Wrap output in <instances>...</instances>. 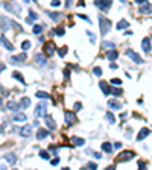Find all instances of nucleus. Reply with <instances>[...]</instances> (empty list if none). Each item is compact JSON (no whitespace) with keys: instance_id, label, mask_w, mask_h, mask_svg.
Wrapping results in <instances>:
<instances>
[{"instance_id":"46","label":"nucleus","mask_w":152,"mask_h":170,"mask_svg":"<svg viewBox=\"0 0 152 170\" xmlns=\"http://www.w3.org/2000/svg\"><path fill=\"white\" fill-rule=\"evenodd\" d=\"M50 5H52V6H59V5H61V2H59V0H52Z\"/></svg>"},{"instance_id":"56","label":"nucleus","mask_w":152,"mask_h":170,"mask_svg":"<svg viewBox=\"0 0 152 170\" xmlns=\"http://www.w3.org/2000/svg\"><path fill=\"white\" fill-rule=\"evenodd\" d=\"M120 2H126V0H120Z\"/></svg>"},{"instance_id":"36","label":"nucleus","mask_w":152,"mask_h":170,"mask_svg":"<svg viewBox=\"0 0 152 170\" xmlns=\"http://www.w3.org/2000/svg\"><path fill=\"white\" fill-rule=\"evenodd\" d=\"M58 55H59L61 58H64V56L67 55V47L64 46V47H62V49H58Z\"/></svg>"},{"instance_id":"5","label":"nucleus","mask_w":152,"mask_h":170,"mask_svg":"<svg viewBox=\"0 0 152 170\" xmlns=\"http://www.w3.org/2000/svg\"><path fill=\"white\" fill-rule=\"evenodd\" d=\"M47 112V105L46 103H38L37 105V108H35V117H44Z\"/></svg>"},{"instance_id":"39","label":"nucleus","mask_w":152,"mask_h":170,"mask_svg":"<svg viewBox=\"0 0 152 170\" xmlns=\"http://www.w3.org/2000/svg\"><path fill=\"white\" fill-rule=\"evenodd\" d=\"M106 120H108L110 124H113V123L116 122V120H114V115H113L111 112H106Z\"/></svg>"},{"instance_id":"30","label":"nucleus","mask_w":152,"mask_h":170,"mask_svg":"<svg viewBox=\"0 0 152 170\" xmlns=\"http://www.w3.org/2000/svg\"><path fill=\"white\" fill-rule=\"evenodd\" d=\"M43 28H44V26H43V24H35L32 31H34V33H35V35H38V33H41V31H43Z\"/></svg>"},{"instance_id":"38","label":"nucleus","mask_w":152,"mask_h":170,"mask_svg":"<svg viewBox=\"0 0 152 170\" xmlns=\"http://www.w3.org/2000/svg\"><path fill=\"white\" fill-rule=\"evenodd\" d=\"M40 156H41L43 159H49V158H50V154H49V152H46V150H41V152H40Z\"/></svg>"},{"instance_id":"11","label":"nucleus","mask_w":152,"mask_h":170,"mask_svg":"<svg viewBox=\"0 0 152 170\" xmlns=\"http://www.w3.org/2000/svg\"><path fill=\"white\" fill-rule=\"evenodd\" d=\"M3 6H5V9H8L9 12H12L14 11V14L15 15H20V6H17L15 3H3Z\"/></svg>"},{"instance_id":"51","label":"nucleus","mask_w":152,"mask_h":170,"mask_svg":"<svg viewBox=\"0 0 152 170\" xmlns=\"http://www.w3.org/2000/svg\"><path fill=\"white\" fill-rule=\"evenodd\" d=\"M138 167H140V169H145V163H143V161H140V163H138Z\"/></svg>"},{"instance_id":"16","label":"nucleus","mask_w":152,"mask_h":170,"mask_svg":"<svg viewBox=\"0 0 152 170\" xmlns=\"http://www.w3.org/2000/svg\"><path fill=\"white\" fill-rule=\"evenodd\" d=\"M149 134H151V131H149V128H143L140 132H138V135H137V140L138 141H141L143 138H146V137H149Z\"/></svg>"},{"instance_id":"42","label":"nucleus","mask_w":152,"mask_h":170,"mask_svg":"<svg viewBox=\"0 0 152 170\" xmlns=\"http://www.w3.org/2000/svg\"><path fill=\"white\" fill-rule=\"evenodd\" d=\"M85 167H87V169H90V170H94V169H97V164H94V163H87Z\"/></svg>"},{"instance_id":"29","label":"nucleus","mask_w":152,"mask_h":170,"mask_svg":"<svg viewBox=\"0 0 152 170\" xmlns=\"http://www.w3.org/2000/svg\"><path fill=\"white\" fill-rule=\"evenodd\" d=\"M12 78H14V79H17V80H20L21 84H24V78L19 73V71H14V73H12Z\"/></svg>"},{"instance_id":"15","label":"nucleus","mask_w":152,"mask_h":170,"mask_svg":"<svg viewBox=\"0 0 152 170\" xmlns=\"http://www.w3.org/2000/svg\"><path fill=\"white\" fill-rule=\"evenodd\" d=\"M20 135H23V137H31V135H32V126H29V124L23 126V128L20 129Z\"/></svg>"},{"instance_id":"23","label":"nucleus","mask_w":152,"mask_h":170,"mask_svg":"<svg viewBox=\"0 0 152 170\" xmlns=\"http://www.w3.org/2000/svg\"><path fill=\"white\" fill-rule=\"evenodd\" d=\"M102 150L105 152V154H111V152H113V146L110 144L108 141H105V143H102Z\"/></svg>"},{"instance_id":"24","label":"nucleus","mask_w":152,"mask_h":170,"mask_svg":"<svg viewBox=\"0 0 152 170\" xmlns=\"http://www.w3.org/2000/svg\"><path fill=\"white\" fill-rule=\"evenodd\" d=\"M5 159H6L9 164H12V166L17 163V156H15L14 154H8V155H5Z\"/></svg>"},{"instance_id":"47","label":"nucleus","mask_w":152,"mask_h":170,"mask_svg":"<svg viewBox=\"0 0 152 170\" xmlns=\"http://www.w3.org/2000/svg\"><path fill=\"white\" fill-rule=\"evenodd\" d=\"M79 18H82V20H85L87 23H91V21H90V18H88V17H85V15H82V14H79Z\"/></svg>"},{"instance_id":"1","label":"nucleus","mask_w":152,"mask_h":170,"mask_svg":"<svg viewBox=\"0 0 152 170\" xmlns=\"http://www.w3.org/2000/svg\"><path fill=\"white\" fill-rule=\"evenodd\" d=\"M12 26H17L15 24V21H12V20H9L8 17H0V31L2 32H6V31H9ZM19 28V26H17Z\"/></svg>"},{"instance_id":"43","label":"nucleus","mask_w":152,"mask_h":170,"mask_svg":"<svg viewBox=\"0 0 152 170\" xmlns=\"http://www.w3.org/2000/svg\"><path fill=\"white\" fill-rule=\"evenodd\" d=\"M111 84H114V85H120V84H122V80L117 79V78H114V79H111Z\"/></svg>"},{"instance_id":"53","label":"nucleus","mask_w":152,"mask_h":170,"mask_svg":"<svg viewBox=\"0 0 152 170\" xmlns=\"http://www.w3.org/2000/svg\"><path fill=\"white\" fill-rule=\"evenodd\" d=\"M148 0H136V3H146Z\"/></svg>"},{"instance_id":"41","label":"nucleus","mask_w":152,"mask_h":170,"mask_svg":"<svg viewBox=\"0 0 152 170\" xmlns=\"http://www.w3.org/2000/svg\"><path fill=\"white\" fill-rule=\"evenodd\" d=\"M93 73H94L96 76H102V68H101V67H94V68H93Z\"/></svg>"},{"instance_id":"32","label":"nucleus","mask_w":152,"mask_h":170,"mask_svg":"<svg viewBox=\"0 0 152 170\" xmlns=\"http://www.w3.org/2000/svg\"><path fill=\"white\" fill-rule=\"evenodd\" d=\"M110 93L114 94V96H120V94H122V90H120V88H111V87H110Z\"/></svg>"},{"instance_id":"3","label":"nucleus","mask_w":152,"mask_h":170,"mask_svg":"<svg viewBox=\"0 0 152 170\" xmlns=\"http://www.w3.org/2000/svg\"><path fill=\"white\" fill-rule=\"evenodd\" d=\"M134 156H136V154H134L132 150H123V152H120V154L117 155V161H119V163H125V161L132 159Z\"/></svg>"},{"instance_id":"44","label":"nucleus","mask_w":152,"mask_h":170,"mask_svg":"<svg viewBox=\"0 0 152 170\" xmlns=\"http://www.w3.org/2000/svg\"><path fill=\"white\" fill-rule=\"evenodd\" d=\"M81 108H82V105L79 103V102H76V103H75V106H73V110H75V111H79Z\"/></svg>"},{"instance_id":"20","label":"nucleus","mask_w":152,"mask_h":170,"mask_svg":"<svg viewBox=\"0 0 152 170\" xmlns=\"http://www.w3.org/2000/svg\"><path fill=\"white\" fill-rule=\"evenodd\" d=\"M47 135H49L47 129H38V131H37V140H44Z\"/></svg>"},{"instance_id":"4","label":"nucleus","mask_w":152,"mask_h":170,"mask_svg":"<svg viewBox=\"0 0 152 170\" xmlns=\"http://www.w3.org/2000/svg\"><path fill=\"white\" fill-rule=\"evenodd\" d=\"M94 5L99 8L101 11H103V12H106L111 8V5H113V0H94Z\"/></svg>"},{"instance_id":"2","label":"nucleus","mask_w":152,"mask_h":170,"mask_svg":"<svg viewBox=\"0 0 152 170\" xmlns=\"http://www.w3.org/2000/svg\"><path fill=\"white\" fill-rule=\"evenodd\" d=\"M99 28H101V33L102 35H106L111 29V21L105 17H99Z\"/></svg>"},{"instance_id":"27","label":"nucleus","mask_w":152,"mask_h":170,"mask_svg":"<svg viewBox=\"0 0 152 170\" xmlns=\"http://www.w3.org/2000/svg\"><path fill=\"white\" fill-rule=\"evenodd\" d=\"M29 105H31V99H29V97H23V99L20 100V108H28Z\"/></svg>"},{"instance_id":"33","label":"nucleus","mask_w":152,"mask_h":170,"mask_svg":"<svg viewBox=\"0 0 152 170\" xmlns=\"http://www.w3.org/2000/svg\"><path fill=\"white\" fill-rule=\"evenodd\" d=\"M47 14H49L50 18H53V20H58L59 17H61V14H59V12H50V11H47Z\"/></svg>"},{"instance_id":"18","label":"nucleus","mask_w":152,"mask_h":170,"mask_svg":"<svg viewBox=\"0 0 152 170\" xmlns=\"http://www.w3.org/2000/svg\"><path fill=\"white\" fill-rule=\"evenodd\" d=\"M108 106H110V108H113V110H120L122 108V103L119 100L111 99V100H108Z\"/></svg>"},{"instance_id":"14","label":"nucleus","mask_w":152,"mask_h":170,"mask_svg":"<svg viewBox=\"0 0 152 170\" xmlns=\"http://www.w3.org/2000/svg\"><path fill=\"white\" fill-rule=\"evenodd\" d=\"M141 47H143V50H145L146 53H151V37L143 38V41H141Z\"/></svg>"},{"instance_id":"8","label":"nucleus","mask_w":152,"mask_h":170,"mask_svg":"<svg viewBox=\"0 0 152 170\" xmlns=\"http://www.w3.org/2000/svg\"><path fill=\"white\" fill-rule=\"evenodd\" d=\"M46 55H43V53H37L35 55V65H38V67H43V65H46Z\"/></svg>"},{"instance_id":"6","label":"nucleus","mask_w":152,"mask_h":170,"mask_svg":"<svg viewBox=\"0 0 152 170\" xmlns=\"http://www.w3.org/2000/svg\"><path fill=\"white\" fill-rule=\"evenodd\" d=\"M126 55H128V56H129L134 62H136V64H145V61H143V59H141V58H140V56H138L134 50L128 49V50H126Z\"/></svg>"},{"instance_id":"28","label":"nucleus","mask_w":152,"mask_h":170,"mask_svg":"<svg viewBox=\"0 0 152 170\" xmlns=\"http://www.w3.org/2000/svg\"><path fill=\"white\" fill-rule=\"evenodd\" d=\"M71 141H73L76 146H84L85 144V140L84 138H79V137H73V138H71Z\"/></svg>"},{"instance_id":"35","label":"nucleus","mask_w":152,"mask_h":170,"mask_svg":"<svg viewBox=\"0 0 152 170\" xmlns=\"http://www.w3.org/2000/svg\"><path fill=\"white\" fill-rule=\"evenodd\" d=\"M21 49H23V50H29V49H31V41H28V40L23 41V43H21Z\"/></svg>"},{"instance_id":"55","label":"nucleus","mask_w":152,"mask_h":170,"mask_svg":"<svg viewBox=\"0 0 152 170\" xmlns=\"http://www.w3.org/2000/svg\"><path fill=\"white\" fill-rule=\"evenodd\" d=\"M0 105H2V96H0Z\"/></svg>"},{"instance_id":"13","label":"nucleus","mask_w":152,"mask_h":170,"mask_svg":"<svg viewBox=\"0 0 152 170\" xmlns=\"http://www.w3.org/2000/svg\"><path fill=\"white\" fill-rule=\"evenodd\" d=\"M44 120H46V126H47L50 131L56 129V123H55V120H53L50 115H44Z\"/></svg>"},{"instance_id":"12","label":"nucleus","mask_w":152,"mask_h":170,"mask_svg":"<svg viewBox=\"0 0 152 170\" xmlns=\"http://www.w3.org/2000/svg\"><path fill=\"white\" fill-rule=\"evenodd\" d=\"M75 122H76V115L70 111H66V124L67 126H71Z\"/></svg>"},{"instance_id":"25","label":"nucleus","mask_w":152,"mask_h":170,"mask_svg":"<svg viewBox=\"0 0 152 170\" xmlns=\"http://www.w3.org/2000/svg\"><path fill=\"white\" fill-rule=\"evenodd\" d=\"M119 31H122V29H128L129 28V23L126 21V20H120L119 23H117V26H116Z\"/></svg>"},{"instance_id":"45","label":"nucleus","mask_w":152,"mask_h":170,"mask_svg":"<svg viewBox=\"0 0 152 170\" xmlns=\"http://www.w3.org/2000/svg\"><path fill=\"white\" fill-rule=\"evenodd\" d=\"M29 15H31V18H32V20H37V18H38V15L35 14L34 11H29Z\"/></svg>"},{"instance_id":"31","label":"nucleus","mask_w":152,"mask_h":170,"mask_svg":"<svg viewBox=\"0 0 152 170\" xmlns=\"http://www.w3.org/2000/svg\"><path fill=\"white\" fill-rule=\"evenodd\" d=\"M35 96L40 97V99H49V97H50L47 93H44V91H37V93H35Z\"/></svg>"},{"instance_id":"7","label":"nucleus","mask_w":152,"mask_h":170,"mask_svg":"<svg viewBox=\"0 0 152 170\" xmlns=\"http://www.w3.org/2000/svg\"><path fill=\"white\" fill-rule=\"evenodd\" d=\"M0 44H2V46H3L6 50H14V49H15V47H14V44H12L9 40H8L5 35H2V37H0Z\"/></svg>"},{"instance_id":"22","label":"nucleus","mask_w":152,"mask_h":170,"mask_svg":"<svg viewBox=\"0 0 152 170\" xmlns=\"http://www.w3.org/2000/svg\"><path fill=\"white\" fill-rule=\"evenodd\" d=\"M26 120H28V117H26L24 112H17L14 115V122H26Z\"/></svg>"},{"instance_id":"54","label":"nucleus","mask_w":152,"mask_h":170,"mask_svg":"<svg viewBox=\"0 0 152 170\" xmlns=\"http://www.w3.org/2000/svg\"><path fill=\"white\" fill-rule=\"evenodd\" d=\"M5 70V64H2V62H0V71H3Z\"/></svg>"},{"instance_id":"17","label":"nucleus","mask_w":152,"mask_h":170,"mask_svg":"<svg viewBox=\"0 0 152 170\" xmlns=\"http://www.w3.org/2000/svg\"><path fill=\"white\" fill-rule=\"evenodd\" d=\"M6 108L9 110V111H14V112H17V111L20 110V105H19V103H15V102H12V100H9V102L6 103Z\"/></svg>"},{"instance_id":"19","label":"nucleus","mask_w":152,"mask_h":170,"mask_svg":"<svg viewBox=\"0 0 152 170\" xmlns=\"http://www.w3.org/2000/svg\"><path fill=\"white\" fill-rule=\"evenodd\" d=\"M99 87H101V90L103 91L105 96H108V94H110V87H108V84H106L105 80H101V82H99Z\"/></svg>"},{"instance_id":"9","label":"nucleus","mask_w":152,"mask_h":170,"mask_svg":"<svg viewBox=\"0 0 152 170\" xmlns=\"http://www.w3.org/2000/svg\"><path fill=\"white\" fill-rule=\"evenodd\" d=\"M26 59H28V55H26L24 50H23L21 55H15V56H12V58H11V62H14V64H23Z\"/></svg>"},{"instance_id":"49","label":"nucleus","mask_w":152,"mask_h":170,"mask_svg":"<svg viewBox=\"0 0 152 170\" xmlns=\"http://www.w3.org/2000/svg\"><path fill=\"white\" fill-rule=\"evenodd\" d=\"M114 147L116 149H120L122 147V143H114Z\"/></svg>"},{"instance_id":"34","label":"nucleus","mask_w":152,"mask_h":170,"mask_svg":"<svg viewBox=\"0 0 152 170\" xmlns=\"http://www.w3.org/2000/svg\"><path fill=\"white\" fill-rule=\"evenodd\" d=\"M87 154H90V155H93L96 159H101L102 158V154H99V152H93V150H87Z\"/></svg>"},{"instance_id":"26","label":"nucleus","mask_w":152,"mask_h":170,"mask_svg":"<svg viewBox=\"0 0 152 170\" xmlns=\"http://www.w3.org/2000/svg\"><path fill=\"white\" fill-rule=\"evenodd\" d=\"M106 56H108V59H110V61H114V59H117L119 53L116 52L114 49H111V50H108V53H106Z\"/></svg>"},{"instance_id":"50","label":"nucleus","mask_w":152,"mask_h":170,"mask_svg":"<svg viewBox=\"0 0 152 170\" xmlns=\"http://www.w3.org/2000/svg\"><path fill=\"white\" fill-rule=\"evenodd\" d=\"M66 6H67V8L71 6V0H66Z\"/></svg>"},{"instance_id":"40","label":"nucleus","mask_w":152,"mask_h":170,"mask_svg":"<svg viewBox=\"0 0 152 170\" xmlns=\"http://www.w3.org/2000/svg\"><path fill=\"white\" fill-rule=\"evenodd\" d=\"M102 46L111 50V49H114V43H108V41H103V43H102Z\"/></svg>"},{"instance_id":"10","label":"nucleus","mask_w":152,"mask_h":170,"mask_svg":"<svg viewBox=\"0 0 152 170\" xmlns=\"http://www.w3.org/2000/svg\"><path fill=\"white\" fill-rule=\"evenodd\" d=\"M44 52H46V55L52 56L53 53H55V44H53L52 41H47V43H44Z\"/></svg>"},{"instance_id":"21","label":"nucleus","mask_w":152,"mask_h":170,"mask_svg":"<svg viewBox=\"0 0 152 170\" xmlns=\"http://www.w3.org/2000/svg\"><path fill=\"white\" fill-rule=\"evenodd\" d=\"M151 3L149 2H146V5H143L141 8H140V9H138V12L140 14H151Z\"/></svg>"},{"instance_id":"48","label":"nucleus","mask_w":152,"mask_h":170,"mask_svg":"<svg viewBox=\"0 0 152 170\" xmlns=\"http://www.w3.org/2000/svg\"><path fill=\"white\" fill-rule=\"evenodd\" d=\"M50 163H52V166H56V164L59 163V158H53V159L50 161Z\"/></svg>"},{"instance_id":"52","label":"nucleus","mask_w":152,"mask_h":170,"mask_svg":"<svg viewBox=\"0 0 152 170\" xmlns=\"http://www.w3.org/2000/svg\"><path fill=\"white\" fill-rule=\"evenodd\" d=\"M32 21H34V20L31 18V17H29V18H26V23H28V24H32Z\"/></svg>"},{"instance_id":"37","label":"nucleus","mask_w":152,"mask_h":170,"mask_svg":"<svg viewBox=\"0 0 152 170\" xmlns=\"http://www.w3.org/2000/svg\"><path fill=\"white\" fill-rule=\"evenodd\" d=\"M64 32H66V31H64V28H56L55 31H53V33H56L58 37H62V35H64Z\"/></svg>"}]
</instances>
